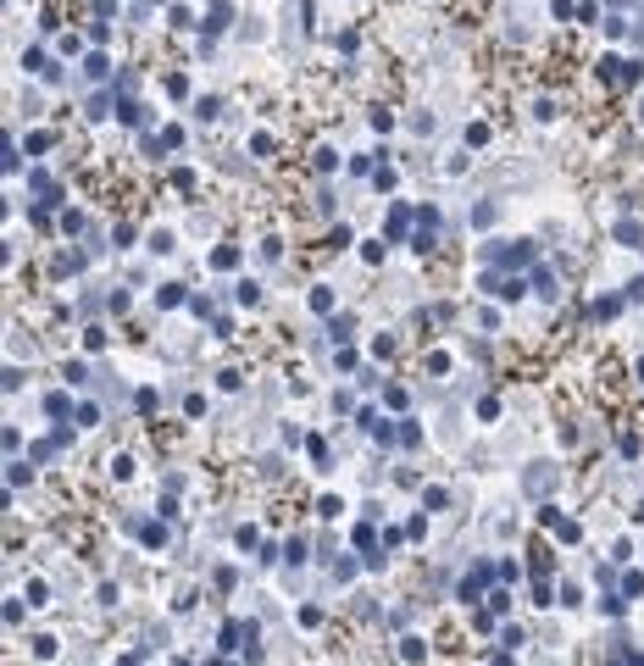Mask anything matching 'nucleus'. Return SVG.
<instances>
[{
	"label": "nucleus",
	"mask_w": 644,
	"mask_h": 666,
	"mask_svg": "<svg viewBox=\"0 0 644 666\" xmlns=\"http://www.w3.org/2000/svg\"><path fill=\"white\" fill-rule=\"evenodd\" d=\"M83 67H89V78H106V73H111V62H106V56H89Z\"/></svg>",
	"instance_id": "nucleus-1"
}]
</instances>
